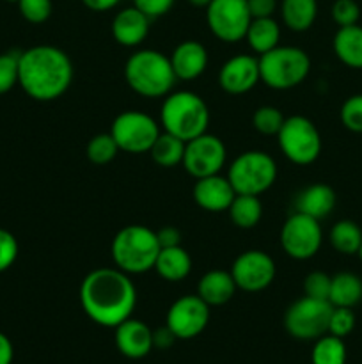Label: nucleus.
<instances>
[{
	"label": "nucleus",
	"instance_id": "nucleus-22",
	"mask_svg": "<svg viewBox=\"0 0 362 364\" xmlns=\"http://www.w3.org/2000/svg\"><path fill=\"white\" fill-rule=\"evenodd\" d=\"M236 290L238 287L233 276L226 270H209L199 279L197 284V295L209 308L227 304L234 297Z\"/></svg>",
	"mask_w": 362,
	"mask_h": 364
},
{
	"label": "nucleus",
	"instance_id": "nucleus-25",
	"mask_svg": "<svg viewBox=\"0 0 362 364\" xmlns=\"http://www.w3.org/2000/svg\"><path fill=\"white\" fill-rule=\"evenodd\" d=\"M280 39V25L273 16L270 18H252L251 25L245 34V41L251 46L252 52L263 53L270 52L275 46H279Z\"/></svg>",
	"mask_w": 362,
	"mask_h": 364
},
{
	"label": "nucleus",
	"instance_id": "nucleus-23",
	"mask_svg": "<svg viewBox=\"0 0 362 364\" xmlns=\"http://www.w3.org/2000/svg\"><path fill=\"white\" fill-rule=\"evenodd\" d=\"M332 48L337 59L351 70H362V27H339L334 34Z\"/></svg>",
	"mask_w": 362,
	"mask_h": 364
},
{
	"label": "nucleus",
	"instance_id": "nucleus-15",
	"mask_svg": "<svg viewBox=\"0 0 362 364\" xmlns=\"http://www.w3.org/2000/svg\"><path fill=\"white\" fill-rule=\"evenodd\" d=\"M209 309L199 295H183L170 304L165 326L177 340H194L208 327Z\"/></svg>",
	"mask_w": 362,
	"mask_h": 364
},
{
	"label": "nucleus",
	"instance_id": "nucleus-29",
	"mask_svg": "<svg viewBox=\"0 0 362 364\" xmlns=\"http://www.w3.org/2000/svg\"><path fill=\"white\" fill-rule=\"evenodd\" d=\"M329 240L337 252L344 256H353L361 249L362 230L357 223L350 219L337 220L330 230Z\"/></svg>",
	"mask_w": 362,
	"mask_h": 364
},
{
	"label": "nucleus",
	"instance_id": "nucleus-5",
	"mask_svg": "<svg viewBox=\"0 0 362 364\" xmlns=\"http://www.w3.org/2000/svg\"><path fill=\"white\" fill-rule=\"evenodd\" d=\"M110 252H112L114 265L128 276L149 272L155 269L160 252L156 231L142 224L124 226L114 237Z\"/></svg>",
	"mask_w": 362,
	"mask_h": 364
},
{
	"label": "nucleus",
	"instance_id": "nucleus-37",
	"mask_svg": "<svg viewBox=\"0 0 362 364\" xmlns=\"http://www.w3.org/2000/svg\"><path fill=\"white\" fill-rule=\"evenodd\" d=\"M18 60L20 52L0 53V96L18 84Z\"/></svg>",
	"mask_w": 362,
	"mask_h": 364
},
{
	"label": "nucleus",
	"instance_id": "nucleus-3",
	"mask_svg": "<svg viewBox=\"0 0 362 364\" xmlns=\"http://www.w3.org/2000/svg\"><path fill=\"white\" fill-rule=\"evenodd\" d=\"M124 78L131 91L144 98H165L177 80L169 57L151 48L138 50L128 57Z\"/></svg>",
	"mask_w": 362,
	"mask_h": 364
},
{
	"label": "nucleus",
	"instance_id": "nucleus-24",
	"mask_svg": "<svg viewBox=\"0 0 362 364\" xmlns=\"http://www.w3.org/2000/svg\"><path fill=\"white\" fill-rule=\"evenodd\" d=\"M155 270L162 279L169 281V283H177V281L187 279L188 274L192 272V258L187 249H183L181 245L163 247L158 252Z\"/></svg>",
	"mask_w": 362,
	"mask_h": 364
},
{
	"label": "nucleus",
	"instance_id": "nucleus-8",
	"mask_svg": "<svg viewBox=\"0 0 362 364\" xmlns=\"http://www.w3.org/2000/svg\"><path fill=\"white\" fill-rule=\"evenodd\" d=\"M277 142L283 155L297 166L316 162L323 148L319 130L305 116L286 117L277 134Z\"/></svg>",
	"mask_w": 362,
	"mask_h": 364
},
{
	"label": "nucleus",
	"instance_id": "nucleus-30",
	"mask_svg": "<svg viewBox=\"0 0 362 364\" xmlns=\"http://www.w3.org/2000/svg\"><path fill=\"white\" fill-rule=\"evenodd\" d=\"M185 144L181 139H177L176 135L167 134L162 132L158 135V139L155 141V144L149 149V155H151L153 162L160 167H176L183 162L185 155Z\"/></svg>",
	"mask_w": 362,
	"mask_h": 364
},
{
	"label": "nucleus",
	"instance_id": "nucleus-1",
	"mask_svg": "<svg viewBox=\"0 0 362 364\" xmlns=\"http://www.w3.org/2000/svg\"><path fill=\"white\" fill-rule=\"evenodd\" d=\"M80 304L89 320L116 329L133 313L137 288L130 276L117 267H102L89 272L82 281Z\"/></svg>",
	"mask_w": 362,
	"mask_h": 364
},
{
	"label": "nucleus",
	"instance_id": "nucleus-34",
	"mask_svg": "<svg viewBox=\"0 0 362 364\" xmlns=\"http://www.w3.org/2000/svg\"><path fill=\"white\" fill-rule=\"evenodd\" d=\"M341 123L353 134H362V95H353L341 105Z\"/></svg>",
	"mask_w": 362,
	"mask_h": 364
},
{
	"label": "nucleus",
	"instance_id": "nucleus-43",
	"mask_svg": "<svg viewBox=\"0 0 362 364\" xmlns=\"http://www.w3.org/2000/svg\"><path fill=\"white\" fill-rule=\"evenodd\" d=\"M156 238H158L160 249L181 245V231L174 226H167L162 228L160 231H156Z\"/></svg>",
	"mask_w": 362,
	"mask_h": 364
},
{
	"label": "nucleus",
	"instance_id": "nucleus-27",
	"mask_svg": "<svg viewBox=\"0 0 362 364\" xmlns=\"http://www.w3.org/2000/svg\"><path fill=\"white\" fill-rule=\"evenodd\" d=\"M362 301V279L353 272L332 276L329 302L334 308H355Z\"/></svg>",
	"mask_w": 362,
	"mask_h": 364
},
{
	"label": "nucleus",
	"instance_id": "nucleus-9",
	"mask_svg": "<svg viewBox=\"0 0 362 364\" xmlns=\"http://www.w3.org/2000/svg\"><path fill=\"white\" fill-rule=\"evenodd\" d=\"M334 306L329 301L302 297L295 301L284 315V327L295 340L314 341L329 333V320Z\"/></svg>",
	"mask_w": 362,
	"mask_h": 364
},
{
	"label": "nucleus",
	"instance_id": "nucleus-41",
	"mask_svg": "<svg viewBox=\"0 0 362 364\" xmlns=\"http://www.w3.org/2000/svg\"><path fill=\"white\" fill-rule=\"evenodd\" d=\"M176 0H133V6L141 9L142 13L148 14L151 20L163 16L174 7Z\"/></svg>",
	"mask_w": 362,
	"mask_h": 364
},
{
	"label": "nucleus",
	"instance_id": "nucleus-21",
	"mask_svg": "<svg viewBox=\"0 0 362 364\" xmlns=\"http://www.w3.org/2000/svg\"><path fill=\"white\" fill-rule=\"evenodd\" d=\"M337 196L327 183H312L300 191L295 198V212L304 213L316 220H322L334 212Z\"/></svg>",
	"mask_w": 362,
	"mask_h": 364
},
{
	"label": "nucleus",
	"instance_id": "nucleus-11",
	"mask_svg": "<svg viewBox=\"0 0 362 364\" xmlns=\"http://www.w3.org/2000/svg\"><path fill=\"white\" fill-rule=\"evenodd\" d=\"M323 244V230L319 220L304 213L293 212L280 230V247L290 258L305 262L318 255Z\"/></svg>",
	"mask_w": 362,
	"mask_h": 364
},
{
	"label": "nucleus",
	"instance_id": "nucleus-35",
	"mask_svg": "<svg viewBox=\"0 0 362 364\" xmlns=\"http://www.w3.org/2000/svg\"><path fill=\"white\" fill-rule=\"evenodd\" d=\"M20 14L28 23H45L53 13L52 0H20L18 2Z\"/></svg>",
	"mask_w": 362,
	"mask_h": 364
},
{
	"label": "nucleus",
	"instance_id": "nucleus-32",
	"mask_svg": "<svg viewBox=\"0 0 362 364\" xmlns=\"http://www.w3.org/2000/svg\"><path fill=\"white\" fill-rule=\"evenodd\" d=\"M119 151V146L114 141L110 132L109 134L94 135L87 144V159L96 166H105V164L112 162Z\"/></svg>",
	"mask_w": 362,
	"mask_h": 364
},
{
	"label": "nucleus",
	"instance_id": "nucleus-16",
	"mask_svg": "<svg viewBox=\"0 0 362 364\" xmlns=\"http://www.w3.org/2000/svg\"><path fill=\"white\" fill-rule=\"evenodd\" d=\"M261 80L259 59L248 53H238L222 64L219 71V85L227 95H245Z\"/></svg>",
	"mask_w": 362,
	"mask_h": 364
},
{
	"label": "nucleus",
	"instance_id": "nucleus-2",
	"mask_svg": "<svg viewBox=\"0 0 362 364\" xmlns=\"http://www.w3.org/2000/svg\"><path fill=\"white\" fill-rule=\"evenodd\" d=\"M73 63L64 50L38 45L20 52L18 85L35 102H53L70 89Z\"/></svg>",
	"mask_w": 362,
	"mask_h": 364
},
{
	"label": "nucleus",
	"instance_id": "nucleus-36",
	"mask_svg": "<svg viewBox=\"0 0 362 364\" xmlns=\"http://www.w3.org/2000/svg\"><path fill=\"white\" fill-rule=\"evenodd\" d=\"M330 14L337 27H350L361 20V6L357 0H334Z\"/></svg>",
	"mask_w": 362,
	"mask_h": 364
},
{
	"label": "nucleus",
	"instance_id": "nucleus-28",
	"mask_svg": "<svg viewBox=\"0 0 362 364\" xmlns=\"http://www.w3.org/2000/svg\"><path fill=\"white\" fill-rule=\"evenodd\" d=\"M229 219L240 230H252L263 217V205L259 196L236 194L229 206Z\"/></svg>",
	"mask_w": 362,
	"mask_h": 364
},
{
	"label": "nucleus",
	"instance_id": "nucleus-19",
	"mask_svg": "<svg viewBox=\"0 0 362 364\" xmlns=\"http://www.w3.org/2000/svg\"><path fill=\"white\" fill-rule=\"evenodd\" d=\"M149 23L151 18L142 13L135 6L124 7L114 16L112 20V36L121 46L135 48L142 45L149 34Z\"/></svg>",
	"mask_w": 362,
	"mask_h": 364
},
{
	"label": "nucleus",
	"instance_id": "nucleus-26",
	"mask_svg": "<svg viewBox=\"0 0 362 364\" xmlns=\"http://www.w3.org/2000/svg\"><path fill=\"white\" fill-rule=\"evenodd\" d=\"M318 16V0H283L280 18L293 32H305L314 25Z\"/></svg>",
	"mask_w": 362,
	"mask_h": 364
},
{
	"label": "nucleus",
	"instance_id": "nucleus-10",
	"mask_svg": "<svg viewBox=\"0 0 362 364\" xmlns=\"http://www.w3.org/2000/svg\"><path fill=\"white\" fill-rule=\"evenodd\" d=\"M160 134V124L149 114L141 110H124L116 116L110 127V135L121 151L130 155L149 153Z\"/></svg>",
	"mask_w": 362,
	"mask_h": 364
},
{
	"label": "nucleus",
	"instance_id": "nucleus-38",
	"mask_svg": "<svg viewBox=\"0 0 362 364\" xmlns=\"http://www.w3.org/2000/svg\"><path fill=\"white\" fill-rule=\"evenodd\" d=\"M355 329L353 308H332L329 320V334L346 338Z\"/></svg>",
	"mask_w": 362,
	"mask_h": 364
},
{
	"label": "nucleus",
	"instance_id": "nucleus-6",
	"mask_svg": "<svg viewBox=\"0 0 362 364\" xmlns=\"http://www.w3.org/2000/svg\"><path fill=\"white\" fill-rule=\"evenodd\" d=\"M259 59V75L261 82L277 91H287L307 78L311 71V59L307 52L298 46H275L270 52L263 53Z\"/></svg>",
	"mask_w": 362,
	"mask_h": 364
},
{
	"label": "nucleus",
	"instance_id": "nucleus-39",
	"mask_svg": "<svg viewBox=\"0 0 362 364\" xmlns=\"http://www.w3.org/2000/svg\"><path fill=\"white\" fill-rule=\"evenodd\" d=\"M330 283H332V277H330L329 274L314 270V272L305 276L304 295L311 299H319V301H329Z\"/></svg>",
	"mask_w": 362,
	"mask_h": 364
},
{
	"label": "nucleus",
	"instance_id": "nucleus-4",
	"mask_svg": "<svg viewBox=\"0 0 362 364\" xmlns=\"http://www.w3.org/2000/svg\"><path fill=\"white\" fill-rule=\"evenodd\" d=\"M212 116L204 100L192 91H176L165 96L160 109L163 132L176 135L183 142L206 134Z\"/></svg>",
	"mask_w": 362,
	"mask_h": 364
},
{
	"label": "nucleus",
	"instance_id": "nucleus-33",
	"mask_svg": "<svg viewBox=\"0 0 362 364\" xmlns=\"http://www.w3.org/2000/svg\"><path fill=\"white\" fill-rule=\"evenodd\" d=\"M284 114L273 105H263L256 109L252 116V127L263 135H277L284 124Z\"/></svg>",
	"mask_w": 362,
	"mask_h": 364
},
{
	"label": "nucleus",
	"instance_id": "nucleus-14",
	"mask_svg": "<svg viewBox=\"0 0 362 364\" xmlns=\"http://www.w3.org/2000/svg\"><path fill=\"white\" fill-rule=\"evenodd\" d=\"M229 272L238 290L256 294L266 290L273 283L277 269L272 256L259 249H248L234 259Z\"/></svg>",
	"mask_w": 362,
	"mask_h": 364
},
{
	"label": "nucleus",
	"instance_id": "nucleus-13",
	"mask_svg": "<svg viewBox=\"0 0 362 364\" xmlns=\"http://www.w3.org/2000/svg\"><path fill=\"white\" fill-rule=\"evenodd\" d=\"M226 144L216 135L206 132L185 144V155L181 164L190 176L199 180V178L220 174V171L226 166Z\"/></svg>",
	"mask_w": 362,
	"mask_h": 364
},
{
	"label": "nucleus",
	"instance_id": "nucleus-45",
	"mask_svg": "<svg viewBox=\"0 0 362 364\" xmlns=\"http://www.w3.org/2000/svg\"><path fill=\"white\" fill-rule=\"evenodd\" d=\"M14 359V347L9 336L0 333V364H13Z\"/></svg>",
	"mask_w": 362,
	"mask_h": 364
},
{
	"label": "nucleus",
	"instance_id": "nucleus-42",
	"mask_svg": "<svg viewBox=\"0 0 362 364\" xmlns=\"http://www.w3.org/2000/svg\"><path fill=\"white\" fill-rule=\"evenodd\" d=\"M252 18H270L277 11V0H247Z\"/></svg>",
	"mask_w": 362,
	"mask_h": 364
},
{
	"label": "nucleus",
	"instance_id": "nucleus-49",
	"mask_svg": "<svg viewBox=\"0 0 362 364\" xmlns=\"http://www.w3.org/2000/svg\"><path fill=\"white\" fill-rule=\"evenodd\" d=\"M6 2H11V4H18L20 0H6Z\"/></svg>",
	"mask_w": 362,
	"mask_h": 364
},
{
	"label": "nucleus",
	"instance_id": "nucleus-46",
	"mask_svg": "<svg viewBox=\"0 0 362 364\" xmlns=\"http://www.w3.org/2000/svg\"><path fill=\"white\" fill-rule=\"evenodd\" d=\"M119 2L121 0H82V4L94 13H106L119 6Z\"/></svg>",
	"mask_w": 362,
	"mask_h": 364
},
{
	"label": "nucleus",
	"instance_id": "nucleus-48",
	"mask_svg": "<svg viewBox=\"0 0 362 364\" xmlns=\"http://www.w3.org/2000/svg\"><path fill=\"white\" fill-rule=\"evenodd\" d=\"M357 255H358V258H361V262H362V244H361V249H358Z\"/></svg>",
	"mask_w": 362,
	"mask_h": 364
},
{
	"label": "nucleus",
	"instance_id": "nucleus-12",
	"mask_svg": "<svg viewBox=\"0 0 362 364\" xmlns=\"http://www.w3.org/2000/svg\"><path fill=\"white\" fill-rule=\"evenodd\" d=\"M252 16L247 0H212L206 7V23L212 34L222 43L245 39Z\"/></svg>",
	"mask_w": 362,
	"mask_h": 364
},
{
	"label": "nucleus",
	"instance_id": "nucleus-17",
	"mask_svg": "<svg viewBox=\"0 0 362 364\" xmlns=\"http://www.w3.org/2000/svg\"><path fill=\"white\" fill-rule=\"evenodd\" d=\"M192 194H194V201L199 208L212 213H220L229 210L236 192H234L233 185L227 180V176L213 174V176L195 180Z\"/></svg>",
	"mask_w": 362,
	"mask_h": 364
},
{
	"label": "nucleus",
	"instance_id": "nucleus-7",
	"mask_svg": "<svg viewBox=\"0 0 362 364\" xmlns=\"http://www.w3.org/2000/svg\"><path fill=\"white\" fill-rule=\"evenodd\" d=\"M227 180L236 194L261 196L277 180V164L261 149L243 151L233 160L227 171Z\"/></svg>",
	"mask_w": 362,
	"mask_h": 364
},
{
	"label": "nucleus",
	"instance_id": "nucleus-47",
	"mask_svg": "<svg viewBox=\"0 0 362 364\" xmlns=\"http://www.w3.org/2000/svg\"><path fill=\"white\" fill-rule=\"evenodd\" d=\"M188 2L192 4V6L194 7H208L209 6V2H212V0H188Z\"/></svg>",
	"mask_w": 362,
	"mask_h": 364
},
{
	"label": "nucleus",
	"instance_id": "nucleus-44",
	"mask_svg": "<svg viewBox=\"0 0 362 364\" xmlns=\"http://www.w3.org/2000/svg\"><path fill=\"white\" fill-rule=\"evenodd\" d=\"M176 340H177V338L174 336V333L167 326L158 327V329L153 331V347L160 348V350L170 348Z\"/></svg>",
	"mask_w": 362,
	"mask_h": 364
},
{
	"label": "nucleus",
	"instance_id": "nucleus-20",
	"mask_svg": "<svg viewBox=\"0 0 362 364\" xmlns=\"http://www.w3.org/2000/svg\"><path fill=\"white\" fill-rule=\"evenodd\" d=\"M169 59L177 80H195L204 73L209 63L206 46L194 39L180 43L170 53Z\"/></svg>",
	"mask_w": 362,
	"mask_h": 364
},
{
	"label": "nucleus",
	"instance_id": "nucleus-40",
	"mask_svg": "<svg viewBox=\"0 0 362 364\" xmlns=\"http://www.w3.org/2000/svg\"><path fill=\"white\" fill-rule=\"evenodd\" d=\"M18 252H20V245H18L16 237L11 231L0 228V274L14 265Z\"/></svg>",
	"mask_w": 362,
	"mask_h": 364
},
{
	"label": "nucleus",
	"instance_id": "nucleus-18",
	"mask_svg": "<svg viewBox=\"0 0 362 364\" xmlns=\"http://www.w3.org/2000/svg\"><path fill=\"white\" fill-rule=\"evenodd\" d=\"M116 347L124 358L142 359L153 350V329L137 318H126L116 327Z\"/></svg>",
	"mask_w": 362,
	"mask_h": 364
},
{
	"label": "nucleus",
	"instance_id": "nucleus-31",
	"mask_svg": "<svg viewBox=\"0 0 362 364\" xmlns=\"http://www.w3.org/2000/svg\"><path fill=\"white\" fill-rule=\"evenodd\" d=\"M346 358L348 352L343 338L327 333L314 340L311 350L312 364H346Z\"/></svg>",
	"mask_w": 362,
	"mask_h": 364
}]
</instances>
